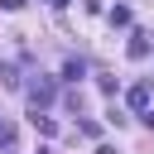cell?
<instances>
[{
  "label": "cell",
  "instance_id": "cell-1",
  "mask_svg": "<svg viewBox=\"0 0 154 154\" xmlns=\"http://www.w3.org/2000/svg\"><path fill=\"white\" fill-rule=\"evenodd\" d=\"M48 101H53V82H48V77H38V82H29V106H34V111H43Z\"/></svg>",
  "mask_w": 154,
  "mask_h": 154
},
{
  "label": "cell",
  "instance_id": "cell-2",
  "mask_svg": "<svg viewBox=\"0 0 154 154\" xmlns=\"http://www.w3.org/2000/svg\"><path fill=\"white\" fill-rule=\"evenodd\" d=\"M0 87H10V91L19 87V67L14 63H0Z\"/></svg>",
  "mask_w": 154,
  "mask_h": 154
},
{
  "label": "cell",
  "instance_id": "cell-3",
  "mask_svg": "<svg viewBox=\"0 0 154 154\" xmlns=\"http://www.w3.org/2000/svg\"><path fill=\"white\" fill-rule=\"evenodd\" d=\"M144 53H149V34H135L130 38V58H144Z\"/></svg>",
  "mask_w": 154,
  "mask_h": 154
},
{
  "label": "cell",
  "instance_id": "cell-4",
  "mask_svg": "<svg viewBox=\"0 0 154 154\" xmlns=\"http://www.w3.org/2000/svg\"><path fill=\"white\" fill-rule=\"evenodd\" d=\"M130 106L144 111V106H149V87H130Z\"/></svg>",
  "mask_w": 154,
  "mask_h": 154
},
{
  "label": "cell",
  "instance_id": "cell-5",
  "mask_svg": "<svg viewBox=\"0 0 154 154\" xmlns=\"http://www.w3.org/2000/svg\"><path fill=\"white\" fill-rule=\"evenodd\" d=\"M82 72H87V67H82V58H67V63H63V77H72V82H77Z\"/></svg>",
  "mask_w": 154,
  "mask_h": 154
},
{
  "label": "cell",
  "instance_id": "cell-6",
  "mask_svg": "<svg viewBox=\"0 0 154 154\" xmlns=\"http://www.w3.org/2000/svg\"><path fill=\"white\" fill-rule=\"evenodd\" d=\"M34 125H38V135H53V130H58V125H53L48 116H38V111H34Z\"/></svg>",
  "mask_w": 154,
  "mask_h": 154
},
{
  "label": "cell",
  "instance_id": "cell-7",
  "mask_svg": "<svg viewBox=\"0 0 154 154\" xmlns=\"http://www.w3.org/2000/svg\"><path fill=\"white\" fill-rule=\"evenodd\" d=\"M0 149H14V125H0Z\"/></svg>",
  "mask_w": 154,
  "mask_h": 154
},
{
  "label": "cell",
  "instance_id": "cell-8",
  "mask_svg": "<svg viewBox=\"0 0 154 154\" xmlns=\"http://www.w3.org/2000/svg\"><path fill=\"white\" fill-rule=\"evenodd\" d=\"M96 154H116V149H111V144H96Z\"/></svg>",
  "mask_w": 154,
  "mask_h": 154
},
{
  "label": "cell",
  "instance_id": "cell-9",
  "mask_svg": "<svg viewBox=\"0 0 154 154\" xmlns=\"http://www.w3.org/2000/svg\"><path fill=\"white\" fill-rule=\"evenodd\" d=\"M53 5H72V0H53Z\"/></svg>",
  "mask_w": 154,
  "mask_h": 154
}]
</instances>
